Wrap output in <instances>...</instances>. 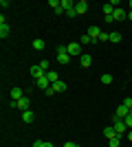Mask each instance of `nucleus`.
I'll list each match as a JSON object with an SVG mask.
<instances>
[{"label": "nucleus", "instance_id": "31", "mask_svg": "<svg viewBox=\"0 0 132 147\" xmlns=\"http://www.w3.org/2000/svg\"><path fill=\"white\" fill-rule=\"evenodd\" d=\"M64 147H77V145H75L73 141H68V143H64Z\"/></svg>", "mask_w": 132, "mask_h": 147}, {"label": "nucleus", "instance_id": "15", "mask_svg": "<svg viewBox=\"0 0 132 147\" xmlns=\"http://www.w3.org/2000/svg\"><path fill=\"white\" fill-rule=\"evenodd\" d=\"M53 90H55V92H66V84H64L62 79L55 81V84H53Z\"/></svg>", "mask_w": 132, "mask_h": 147}, {"label": "nucleus", "instance_id": "33", "mask_svg": "<svg viewBox=\"0 0 132 147\" xmlns=\"http://www.w3.org/2000/svg\"><path fill=\"white\" fill-rule=\"evenodd\" d=\"M128 141H132V129H130V132H128Z\"/></svg>", "mask_w": 132, "mask_h": 147}, {"label": "nucleus", "instance_id": "19", "mask_svg": "<svg viewBox=\"0 0 132 147\" xmlns=\"http://www.w3.org/2000/svg\"><path fill=\"white\" fill-rule=\"evenodd\" d=\"M40 68H42L44 73H49V70H51V64H49V59H42V61H40Z\"/></svg>", "mask_w": 132, "mask_h": 147}, {"label": "nucleus", "instance_id": "25", "mask_svg": "<svg viewBox=\"0 0 132 147\" xmlns=\"http://www.w3.org/2000/svg\"><path fill=\"white\" fill-rule=\"evenodd\" d=\"M99 42H110V33H104V31H101V35H99Z\"/></svg>", "mask_w": 132, "mask_h": 147}, {"label": "nucleus", "instance_id": "1", "mask_svg": "<svg viewBox=\"0 0 132 147\" xmlns=\"http://www.w3.org/2000/svg\"><path fill=\"white\" fill-rule=\"evenodd\" d=\"M112 127L117 132V136H123L128 132V125L123 123V119H117V117H112Z\"/></svg>", "mask_w": 132, "mask_h": 147}, {"label": "nucleus", "instance_id": "5", "mask_svg": "<svg viewBox=\"0 0 132 147\" xmlns=\"http://www.w3.org/2000/svg\"><path fill=\"white\" fill-rule=\"evenodd\" d=\"M16 108H18V110H22V112H26L29 108H31V101H29V97H22L20 101H16Z\"/></svg>", "mask_w": 132, "mask_h": 147}, {"label": "nucleus", "instance_id": "29", "mask_svg": "<svg viewBox=\"0 0 132 147\" xmlns=\"http://www.w3.org/2000/svg\"><path fill=\"white\" fill-rule=\"evenodd\" d=\"M66 16H68V18H75L77 11H75V9H70V11H66Z\"/></svg>", "mask_w": 132, "mask_h": 147}, {"label": "nucleus", "instance_id": "14", "mask_svg": "<svg viewBox=\"0 0 132 147\" xmlns=\"http://www.w3.org/2000/svg\"><path fill=\"white\" fill-rule=\"evenodd\" d=\"M104 136H106L108 141H110V138H114V136H117V132H114V127H112V125H108V127L104 129Z\"/></svg>", "mask_w": 132, "mask_h": 147}, {"label": "nucleus", "instance_id": "8", "mask_svg": "<svg viewBox=\"0 0 132 147\" xmlns=\"http://www.w3.org/2000/svg\"><path fill=\"white\" fill-rule=\"evenodd\" d=\"M128 112H130V110H128L126 105H119V108L114 110V117H117V119H126V117H128Z\"/></svg>", "mask_w": 132, "mask_h": 147}, {"label": "nucleus", "instance_id": "21", "mask_svg": "<svg viewBox=\"0 0 132 147\" xmlns=\"http://www.w3.org/2000/svg\"><path fill=\"white\" fill-rule=\"evenodd\" d=\"M101 84H104V86H108V84H112V77H110V75H101Z\"/></svg>", "mask_w": 132, "mask_h": 147}, {"label": "nucleus", "instance_id": "3", "mask_svg": "<svg viewBox=\"0 0 132 147\" xmlns=\"http://www.w3.org/2000/svg\"><path fill=\"white\" fill-rule=\"evenodd\" d=\"M86 35H90V37H93V42H99L101 29H99L97 24H90V26H88V31H86Z\"/></svg>", "mask_w": 132, "mask_h": 147}, {"label": "nucleus", "instance_id": "34", "mask_svg": "<svg viewBox=\"0 0 132 147\" xmlns=\"http://www.w3.org/2000/svg\"><path fill=\"white\" fill-rule=\"evenodd\" d=\"M128 9H130V11H132V0H130V2H128Z\"/></svg>", "mask_w": 132, "mask_h": 147}, {"label": "nucleus", "instance_id": "6", "mask_svg": "<svg viewBox=\"0 0 132 147\" xmlns=\"http://www.w3.org/2000/svg\"><path fill=\"white\" fill-rule=\"evenodd\" d=\"M112 18H114V22H123V20L128 18V13L119 7V9H114V11H112Z\"/></svg>", "mask_w": 132, "mask_h": 147}, {"label": "nucleus", "instance_id": "32", "mask_svg": "<svg viewBox=\"0 0 132 147\" xmlns=\"http://www.w3.org/2000/svg\"><path fill=\"white\" fill-rule=\"evenodd\" d=\"M44 147H55V145H53V143H46V141H44Z\"/></svg>", "mask_w": 132, "mask_h": 147}, {"label": "nucleus", "instance_id": "24", "mask_svg": "<svg viewBox=\"0 0 132 147\" xmlns=\"http://www.w3.org/2000/svg\"><path fill=\"white\" fill-rule=\"evenodd\" d=\"M79 44H95V42H93V37H90V35H84L82 40H79Z\"/></svg>", "mask_w": 132, "mask_h": 147}, {"label": "nucleus", "instance_id": "23", "mask_svg": "<svg viewBox=\"0 0 132 147\" xmlns=\"http://www.w3.org/2000/svg\"><path fill=\"white\" fill-rule=\"evenodd\" d=\"M121 145V136H114V138H110V147H119Z\"/></svg>", "mask_w": 132, "mask_h": 147}, {"label": "nucleus", "instance_id": "12", "mask_svg": "<svg viewBox=\"0 0 132 147\" xmlns=\"http://www.w3.org/2000/svg\"><path fill=\"white\" fill-rule=\"evenodd\" d=\"M31 75L35 77V79H40V77H44L46 73H44V70H42L40 66H31Z\"/></svg>", "mask_w": 132, "mask_h": 147}, {"label": "nucleus", "instance_id": "7", "mask_svg": "<svg viewBox=\"0 0 132 147\" xmlns=\"http://www.w3.org/2000/svg\"><path fill=\"white\" fill-rule=\"evenodd\" d=\"M75 11H77V16L86 13V11H88V2H86V0H79V2H75Z\"/></svg>", "mask_w": 132, "mask_h": 147}, {"label": "nucleus", "instance_id": "13", "mask_svg": "<svg viewBox=\"0 0 132 147\" xmlns=\"http://www.w3.org/2000/svg\"><path fill=\"white\" fill-rule=\"evenodd\" d=\"M0 37H2V40L9 37V24H7V22H0Z\"/></svg>", "mask_w": 132, "mask_h": 147}, {"label": "nucleus", "instance_id": "10", "mask_svg": "<svg viewBox=\"0 0 132 147\" xmlns=\"http://www.w3.org/2000/svg\"><path fill=\"white\" fill-rule=\"evenodd\" d=\"M79 64H82L84 68H88V66H90V64H93V57H90V55H86V53H84V55L79 57Z\"/></svg>", "mask_w": 132, "mask_h": 147}, {"label": "nucleus", "instance_id": "11", "mask_svg": "<svg viewBox=\"0 0 132 147\" xmlns=\"http://www.w3.org/2000/svg\"><path fill=\"white\" fill-rule=\"evenodd\" d=\"M60 5H62L64 11H70V9H75V2H73V0H60Z\"/></svg>", "mask_w": 132, "mask_h": 147}, {"label": "nucleus", "instance_id": "16", "mask_svg": "<svg viewBox=\"0 0 132 147\" xmlns=\"http://www.w3.org/2000/svg\"><path fill=\"white\" fill-rule=\"evenodd\" d=\"M33 119H35V117H33V112H31V110L22 112V121H24L26 125H29V123H33Z\"/></svg>", "mask_w": 132, "mask_h": 147}, {"label": "nucleus", "instance_id": "22", "mask_svg": "<svg viewBox=\"0 0 132 147\" xmlns=\"http://www.w3.org/2000/svg\"><path fill=\"white\" fill-rule=\"evenodd\" d=\"M112 11H114V7L110 5V2H108V5H104V13H106V16H112Z\"/></svg>", "mask_w": 132, "mask_h": 147}, {"label": "nucleus", "instance_id": "26", "mask_svg": "<svg viewBox=\"0 0 132 147\" xmlns=\"http://www.w3.org/2000/svg\"><path fill=\"white\" fill-rule=\"evenodd\" d=\"M121 105H126L128 110H132V99H130V97H126V99H123V103H121Z\"/></svg>", "mask_w": 132, "mask_h": 147}, {"label": "nucleus", "instance_id": "17", "mask_svg": "<svg viewBox=\"0 0 132 147\" xmlns=\"http://www.w3.org/2000/svg\"><path fill=\"white\" fill-rule=\"evenodd\" d=\"M110 42H112V44L121 42V33H119V31H112V33H110Z\"/></svg>", "mask_w": 132, "mask_h": 147}, {"label": "nucleus", "instance_id": "4", "mask_svg": "<svg viewBox=\"0 0 132 147\" xmlns=\"http://www.w3.org/2000/svg\"><path fill=\"white\" fill-rule=\"evenodd\" d=\"M35 84H38V88H40V90H44V92L53 86V84L49 81V77H46V75H44V77H40V79H35Z\"/></svg>", "mask_w": 132, "mask_h": 147}, {"label": "nucleus", "instance_id": "30", "mask_svg": "<svg viewBox=\"0 0 132 147\" xmlns=\"http://www.w3.org/2000/svg\"><path fill=\"white\" fill-rule=\"evenodd\" d=\"M33 147H44V141H35V143H33Z\"/></svg>", "mask_w": 132, "mask_h": 147}, {"label": "nucleus", "instance_id": "20", "mask_svg": "<svg viewBox=\"0 0 132 147\" xmlns=\"http://www.w3.org/2000/svg\"><path fill=\"white\" fill-rule=\"evenodd\" d=\"M33 49H35V51H42L44 49V40H33Z\"/></svg>", "mask_w": 132, "mask_h": 147}, {"label": "nucleus", "instance_id": "35", "mask_svg": "<svg viewBox=\"0 0 132 147\" xmlns=\"http://www.w3.org/2000/svg\"><path fill=\"white\" fill-rule=\"evenodd\" d=\"M128 20H132V11H130V13H128Z\"/></svg>", "mask_w": 132, "mask_h": 147}, {"label": "nucleus", "instance_id": "18", "mask_svg": "<svg viewBox=\"0 0 132 147\" xmlns=\"http://www.w3.org/2000/svg\"><path fill=\"white\" fill-rule=\"evenodd\" d=\"M46 77H49V81H51V84H55V81H60V79H57L60 75H57L55 70H49V73H46Z\"/></svg>", "mask_w": 132, "mask_h": 147}, {"label": "nucleus", "instance_id": "2", "mask_svg": "<svg viewBox=\"0 0 132 147\" xmlns=\"http://www.w3.org/2000/svg\"><path fill=\"white\" fill-rule=\"evenodd\" d=\"M66 53H68L70 57H82L84 53H82V44L79 42H70L68 46H66Z\"/></svg>", "mask_w": 132, "mask_h": 147}, {"label": "nucleus", "instance_id": "9", "mask_svg": "<svg viewBox=\"0 0 132 147\" xmlns=\"http://www.w3.org/2000/svg\"><path fill=\"white\" fill-rule=\"evenodd\" d=\"M22 97H24V94H22L20 88H11V101H20Z\"/></svg>", "mask_w": 132, "mask_h": 147}, {"label": "nucleus", "instance_id": "27", "mask_svg": "<svg viewBox=\"0 0 132 147\" xmlns=\"http://www.w3.org/2000/svg\"><path fill=\"white\" fill-rule=\"evenodd\" d=\"M49 5L53 7V9H60V2H57V0H49Z\"/></svg>", "mask_w": 132, "mask_h": 147}, {"label": "nucleus", "instance_id": "28", "mask_svg": "<svg viewBox=\"0 0 132 147\" xmlns=\"http://www.w3.org/2000/svg\"><path fill=\"white\" fill-rule=\"evenodd\" d=\"M104 20H106V24H112V22H114L112 16H104Z\"/></svg>", "mask_w": 132, "mask_h": 147}]
</instances>
